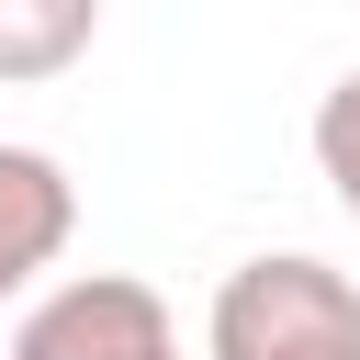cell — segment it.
Segmentation results:
<instances>
[{
    "label": "cell",
    "instance_id": "obj_1",
    "mask_svg": "<svg viewBox=\"0 0 360 360\" xmlns=\"http://www.w3.org/2000/svg\"><path fill=\"white\" fill-rule=\"evenodd\" d=\"M202 360H360V281L304 259V248L236 259L214 281Z\"/></svg>",
    "mask_w": 360,
    "mask_h": 360
},
{
    "label": "cell",
    "instance_id": "obj_2",
    "mask_svg": "<svg viewBox=\"0 0 360 360\" xmlns=\"http://www.w3.org/2000/svg\"><path fill=\"white\" fill-rule=\"evenodd\" d=\"M11 360H180V315L135 270H68L56 292L22 304Z\"/></svg>",
    "mask_w": 360,
    "mask_h": 360
},
{
    "label": "cell",
    "instance_id": "obj_3",
    "mask_svg": "<svg viewBox=\"0 0 360 360\" xmlns=\"http://www.w3.org/2000/svg\"><path fill=\"white\" fill-rule=\"evenodd\" d=\"M79 236V180L45 146H0V304H22Z\"/></svg>",
    "mask_w": 360,
    "mask_h": 360
},
{
    "label": "cell",
    "instance_id": "obj_4",
    "mask_svg": "<svg viewBox=\"0 0 360 360\" xmlns=\"http://www.w3.org/2000/svg\"><path fill=\"white\" fill-rule=\"evenodd\" d=\"M101 45V0H0V90H45Z\"/></svg>",
    "mask_w": 360,
    "mask_h": 360
},
{
    "label": "cell",
    "instance_id": "obj_5",
    "mask_svg": "<svg viewBox=\"0 0 360 360\" xmlns=\"http://www.w3.org/2000/svg\"><path fill=\"white\" fill-rule=\"evenodd\" d=\"M304 135H315V180H326V191H338V214L360 225V68H349V79H326V101H315V124H304Z\"/></svg>",
    "mask_w": 360,
    "mask_h": 360
}]
</instances>
